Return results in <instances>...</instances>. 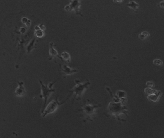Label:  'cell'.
<instances>
[{"mask_svg":"<svg viewBox=\"0 0 164 138\" xmlns=\"http://www.w3.org/2000/svg\"><path fill=\"white\" fill-rule=\"evenodd\" d=\"M127 6L135 12H137L140 5L133 0H129V2L127 4Z\"/></svg>","mask_w":164,"mask_h":138,"instance_id":"cell-11","label":"cell"},{"mask_svg":"<svg viewBox=\"0 0 164 138\" xmlns=\"http://www.w3.org/2000/svg\"><path fill=\"white\" fill-rule=\"evenodd\" d=\"M66 101L60 103L58 101V97H57L55 100H53L48 104L42 110V115L43 117H46L49 114H52L57 111L58 107L61 105L65 103Z\"/></svg>","mask_w":164,"mask_h":138,"instance_id":"cell-5","label":"cell"},{"mask_svg":"<svg viewBox=\"0 0 164 138\" xmlns=\"http://www.w3.org/2000/svg\"><path fill=\"white\" fill-rule=\"evenodd\" d=\"M35 34H36L37 37H38V38H42L43 36V34H44L42 30H39L36 31Z\"/></svg>","mask_w":164,"mask_h":138,"instance_id":"cell-16","label":"cell"},{"mask_svg":"<svg viewBox=\"0 0 164 138\" xmlns=\"http://www.w3.org/2000/svg\"><path fill=\"white\" fill-rule=\"evenodd\" d=\"M159 6L160 8H163V9L164 8V1H162L159 4Z\"/></svg>","mask_w":164,"mask_h":138,"instance_id":"cell-18","label":"cell"},{"mask_svg":"<svg viewBox=\"0 0 164 138\" xmlns=\"http://www.w3.org/2000/svg\"><path fill=\"white\" fill-rule=\"evenodd\" d=\"M54 44L53 42H51L49 44V53H50V58L49 60H51L53 59L59 58L61 59V57L58 55V52L54 48Z\"/></svg>","mask_w":164,"mask_h":138,"instance_id":"cell-9","label":"cell"},{"mask_svg":"<svg viewBox=\"0 0 164 138\" xmlns=\"http://www.w3.org/2000/svg\"><path fill=\"white\" fill-rule=\"evenodd\" d=\"M75 85L69 91L70 95L67 96V98L65 99V100H67L71 97L72 94H74V97L73 99L72 103L73 104L75 100H81V97L83 94L84 93L86 90L89 88L90 86L91 85L90 82L87 81L85 83H81V81L78 79L75 80Z\"/></svg>","mask_w":164,"mask_h":138,"instance_id":"cell-3","label":"cell"},{"mask_svg":"<svg viewBox=\"0 0 164 138\" xmlns=\"http://www.w3.org/2000/svg\"><path fill=\"white\" fill-rule=\"evenodd\" d=\"M58 79L54 81V82H51L47 85L43 84V83L40 80H39V82L40 83L41 86V92L40 95V98L44 99V104L43 106V109L45 108L47 104V101L50 98L51 94L55 91L54 89L53 88V86L54 83L57 82Z\"/></svg>","mask_w":164,"mask_h":138,"instance_id":"cell-4","label":"cell"},{"mask_svg":"<svg viewBox=\"0 0 164 138\" xmlns=\"http://www.w3.org/2000/svg\"><path fill=\"white\" fill-rule=\"evenodd\" d=\"M60 65L61 69V71H62V74L65 76H66L68 75H72L73 74L76 73V72H78V70L71 68L66 64H60Z\"/></svg>","mask_w":164,"mask_h":138,"instance_id":"cell-7","label":"cell"},{"mask_svg":"<svg viewBox=\"0 0 164 138\" xmlns=\"http://www.w3.org/2000/svg\"><path fill=\"white\" fill-rule=\"evenodd\" d=\"M122 102L115 103L112 101L109 102L105 115L106 117L113 118L119 121L120 122H125L126 120L124 116L129 118L128 108Z\"/></svg>","mask_w":164,"mask_h":138,"instance_id":"cell-2","label":"cell"},{"mask_svg":"<svg viewBox=\"0 0 164 138\" xmlns=\"http://www.w3.org/2000/svg\"><path fill=\"white\" fill-rule=\"evenodd\" d=\"M153 63L157 66H161L163 65V62L159 59H155L153 60Z\"/></svg>","mask_w":164,"mask_h":138,"instance_id":"cell-15","label":"cell"},{"mask_svg":"<svg viewBox=\"0 0 164 138\" xmlns=\"http://www.w3.org/2000/svg\"><path fill=\"white\" fill-rule=\"evenodd\" d=\"M126 93L125 92L123 91L122 90H118L116 92L115 96L121 99V98L126 97Z\"/></svg>","mask_w":164,"mask_h":138,"instance_id":"cell-13","label":"cell"},{"mask_svg":"<svg viewBox=\"0 0 164 138\" xmlns=\"http://www.w3.org/2000/svg\"><path fill=\"white\" fill-rule=\"evenodd\" d=\"M18 86L15 91V95L16 97H22L26 95V91L24 87V83L22 81L18 82Z\"/></svg>","mask_w":164,"mask_h":138,"instance_id":"cell-8","label":"cell"},{"mask_svg":"<svg viewBox=\"0 0 164 138\" xmlns=\"http://www.w3.org/2000/svg\"><path fill=\"white\" fill-rule=\"evenodd\" d=\"M113 1L115 3H122L123 0H113Z\"/></svg>","mask_w":164,"mask_h":138,"instance_id":"cell-19","label":"cell"},{"mask_svg":"<svg viewBox=\"0 0 164 138\" xmlns=\"http://www.w3.org/2000/svg\"><path fill=\"white\" fill-rule=\"evenodd\" d=\"M101 104L95 101L86 99L78 109L79 116L83 119V121H93L96 118V113L97 109L102 106Z\"/></svg>","mask_w":164,"mask_h":138,"instance_id":"cell-1","label":"cell"},{"mask_svg":"<svg viewBox=\"0 0 164 138\" xmlns=\"http://www.w3.org/2000/svg\"><path fill=\"white\" fill-rule=\"evenodd\" d=\"M81 1V0H71V3L69 5L65 6V9L69 12L74 11L77 15L83 16L80 10Z\"/></svg>","mask_w":164,"mask_h":138,"instance_id":"cell-6","label":"cell"},{"mask_svg":"<svg viewBox=\"0 0 164 138\" xmlns=\"http://www.w3.org/2000/svg\"><path fill=\"white\" fill-rule=\"evenodd\" d=\"M150 34L147 31H143L139 35V38L141 40H144L149 36Z\"/></svg>","mask_w":164,"mask_h":138,"instance_id":"cell-14","label":"cell"},{"mask_svg":"<svg viewBox=\"0 0 164 138\" xmlns=\"http://www.w3.org/2000/svg\"><path fill=\"white\" fill-rule=\"evenodd\" d=\"M146 85L147 87H149V88H153L155 87V84H154L153 82H151V81L147 82L146 83Z\"/></svg>","mask_w":164,"mask_h":138,"instance_id":"cell-17","label":"cell"},{"mask_svg":"<svg viewBox=\"0 0 164 138\" xmlns=\"http://www.w3.org/2000/svg\"><path fill=\"white\" fill-rule=\"evenodd\" d=\"M162 95V92L158 90H156L155 92L147 95V97L148 100L153 101L156 102L158 100Z\"/></svg>","mask_w":164,"mask_h":138,"instance_id":"cell-10","label":"cell"},{"mask_svg":"<svg viewBox=\"0 0 164 138\" xmlns=\"http://www.w3.org/2000/svg\"><path fill=\"white\" fill-rule=\"evenodd\" d=\"M61 58L62 60L66 61L69 63H70V62H71V57H70V54L66 51L63 52L61 53Z\"/></svg>","mask_w":164,"mask_h":138,"instance_id":"cell-12","label":"cell"}]
</instances>
